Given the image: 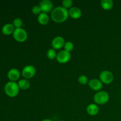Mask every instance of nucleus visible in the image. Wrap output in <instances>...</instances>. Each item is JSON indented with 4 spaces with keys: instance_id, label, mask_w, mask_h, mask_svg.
<instances>
[{
    "instance_id": "4",
    "label": "nucleus",
    "mask_w": 121,
    "mask_h": 121,
    "mask_svg": "<svg viewBox=\"0 0 121 121\" xmlns=\"http://www.w3.org/2000/svg\"><path fill=\"white\" fill-rule=\"evenodd\" d=\"M13 35L14 40L20 43L24 42L28 37L27 31L22 28H15Z\"/></svg>"
},
{
    "instance_id": "3",
    "label": "nucleus",
    "mask_w": 121,
    "mask_h": 121,
    "mask_svg": "<svg viewBox=\"0 0 121 121\" xmlns=\"http://www.w3.org/2000/svg\"><path fill=\"white\" fill-rule=\"evenodd\" d=\"M95 102L98 105H104L108 102L109 95L105 91H99L93 97Z\"/></svg>"
},
{
    "instance_id": "2",
    "label": "nucleus",
    "mask_w": 121,
    "mask_h": 121,
    "mask_svg": "<svg viewBox=\"0 0 121 121\" xmlns=\"http://www.w3.org/2000/svg\"><path fill=\"white\" fill-rule=\"evenodd\" d=\"M4 91L5 94L11 98H14L18 95L20 88L18 83L15 82L9 81L5 84L4 86Z\"/></svg>"
},
{
    "instance_id": "11",
    "label": "nucleus",
    "mask_w": 121,
    "mask_h": 121,
    "mask_svg": "<svg viewBox=\"0 0 121 121\" xmlns=\"http://www.w3.org/2000/svg\"><path fill=\"white\" fill-rule=\"evenodd\" d=\"M7 76L9 80L11 82H16L20 77V73L17 69H11L8 71Z\"/></svg>"
},
{
    "instance_id": "21",
    "label": "nucleus",
    "mask_w": 121,
    "mask_h": 121,
    "mask_svg": "<svg viewBox=\"0 0 121 121\" xmlns=\"http://www.w3.org/2000/svg\"><path fill=\"white\" fill-rule=\"evenodd\" d=\"M78 82H79V83L80 84H81V85H84L88 83L89 80H88V79H87V78L86 76L81 75L79 77V78H78Z\"/></svg>"
},
{
    "instance_id": "23",
    "label": "nucleus",
    "mask_w": 121,
    "mask_h": 121,
    "mask_svg": "<svg viewBox=\"0 0 121 121\" xmlns=\"http://www.w3.org/2000/svg\"><path fill=\"white\" fill-rule=\"evenodd\" d=\"M32 13L34 15H40L41 13V9L39 5H35L32 8Z\"/></svg>"
},
{
    "instance_id": "15",
    "label": "nucleus",
    "mask_w": 121,
    "mask_h": 121,
    "mask_svg": "<svg viewBox=\"0 0 121 121\" xmlns=\"http://www.w3.org/2000/svg\"><path fill=\"white\" fill-rule=\"evenodd\" d=\"M38 21L41 25H46L49 22V17L46 13H41L38 16Z\"/></svg>"
},
{
    "instance_id": "13",
    "label": "nucleus",
    "mask_w": 121,
    "mask_h": 121,
    "mask_svg": "<svg viewBox=\"0 0 121 121\" xmlns=\"http://www.w3.org/2000/svg\"><path fill=\"white\" fill-rule=\"evenodd\" d=\"M69 14L73 19H79L82 16V11L78 7H72L69 10Z\"/></svg>"
},
{
    "instance_id": "16",
    "label": "nucleus",
    "mask_w": 121,
    "mask_h": 121,
    "mask_svg": "<svg viewBox=\"0 0 121 121\" xmlns=\"http://www.w3.org/2000/svg\"><path fill=\"white\" fill-rule=\"evenodd\" d=\"M102 8L106 11H109L113 7V2L112 0H102L100 2Z\"/></svg>"
},
{
    "instance_id": "25",
    "label": "nucleus",
    "mask_w": 121,
    "mask_h": 121,
    "mask_svg": "<svg viewBox=\"0 0 121 121\" xmlns=\"http://www.w3.org/2000/svg\"></svg>"
},
{
    "instance_id": "1",
    "label": "nucleus",
    "mask_w": 121,
    "mask_h": 121,
    "mask_svg": "<svg viewBox=\"0 0 121 121\" xmlns=\"http://www.w3.org/2000/svg\"><path fill=\"white\" fill-rule=\"evenodd\" d=\"M69 14V10L63 7H57L52 11V19L57 23H61L67 20Z\"/></svg>"
},
{
    "instance_id": "8",
    "label": "nucleus",
    "mask_w": 121,
    "mask_h": 121,
    "mask_svg": "<svg viewBox=\"0 0 121 121\" xmlns=\"http://www.w3.org/2000/svg\"><path fill=\"white\" fill-rule=\"evenodd\" d=\"M39 6L41 8L42 13L47 14V13H49V12L53 11V3L50 0H43V1H40Z\"/></svg>"
},
{
    "instance_id": "12",
    "label": "nucleus",
    "mask_w": 121,
    "mask_h": 121,
    "mask_svg": "<svg viewBox=\"0 0 121 121\" xmlns=\"http://www.w3.org/2000/svg\"><path fill=\"white\" fill-rule=\"evenodd\" d=\"M15 29V27H14L13 24L8 23L5 24L4 26L2 27L1 31H2V34H4V35H9L14 33Z\"/></svg>"
},
{
    "instance_id": "24",
    "label": "nucleus",
    "mask_w": 121,
    "mask_h": 121,
    "mask_svg": "<svg viewBox=\"0 0 121 121\" xmlns=\"http://www.w3.org/2000/svg\"><path fill=\"white\" fill-rule=\"evenodd\" d=\"M41 121H52V119H43V120Z\"/></svg>"
},
{
    "instance_id": "22",
    "label": "nucleus",
    "mask_w": 121,
    "mask_h": 121,
    "mask_svg": "<svg viewBox=\"0 0 121 121\" xmlns=\"http://www.w3.org/2000/svg\"><path fill=\"white\" fill-rule=\"evenodd\" d=\"M73 5V1L72 0H63L62 1V5L66 9L72 8V6Z\"/></svg>"
},
{
    "instance_id": "20",
    "label": "nucleus",
    "mask_w": 121,
    "mask_h": 121,
    "mask_svg": "<svg viewBox=\"0 0 121 121\" xmlns=\"http://www.w3.org/2000/svg\"><path fill=\"white\" fill-rule=\"evenodd\" d=\"M13 24L15 28H20L22 26V21L20 18H17L13 21Z\"/></svg>"
},
{
    "instance_id": "18",
    "label": "nucleus",
    "mask_w": 121,
    "mask_h": 121,
    "mask_svg": "<svg viewBox=\"0 0 121 121\" xmlns=\"http://www.w3.org/2000/svg\"><path fill=\"white\" fill-rule=\"evenodd\" d=\"M57 53L56 52V50L53 48H50L47 52V57L50 60H53L56 59L57 57Z\"/></svg>"
},
{
    "instance_id": "19",
    "label": "nucleus",
    "mask_w": 121,
    "mask_h": 121,
    "mask_svg": "<svg viewBox=\"0 0 121 121\" xmlns=\"http://www.w3.org/2000/svg\"><path fill=\"white\" fill-rule=\"evenodd\" d=\"M64 48H65V50L67 51L68 52H70L72 51L74 48V44L71 41H67L65 43V46H64Z\"/></svg>"
},
{
    "instance_id": "10",
    "label": "nucleus",
    "mask_w": 121,
    "mask_h": 121,
    "mask_svg": "<svg viewBox=\"0 0 121 121\" xmlns=\"http://www.w3.org/2000/svg\"><path fill=\"white\" fill-rule=\"evenodd\" d=\"M88 85L91 89L95 91H98V92L103 87L102 82L97 79H93L90 80L88 82Z\"/></svg>"
},
{
    "instance_id": "6",
    "label": "nucleus",
    "mask_w": 121,
    "mask_h": 121,
    "mask_svg": "<svg viewBox=\"0 0 121 121\" xmlns=\"http://www.w3.org/2000/svg\"><path fill=\"white\" fill-rule=\"evenodd\" d=\"M99 78L102 83L110 84L113 81L114 76L112 72L110 71L104 70L100 73Z\"/></svg>"
},
{
    "instance_id": "17",
    "label": "nucleus",
    "mask_w": 121,
    "mask_h": 121,
    "mask_svg": "<svg viewBox=\"0 0 121 121\" xmlns=\"http://www.w3.org/2000/svg\"><path fill=\"white\" fill-rule=\"evenodd\" d=\"M18 85L20 89L26 91L30 87V83L27 79H21L18 82Z\"/></svg>"
},
{
    "instance_id": "7",
    "label": "nucleus",
    "mask_w": 121,
    "mask_h": 121,
    "mask_svg": "<svg viewBox=\"0 0 121 121\" xmlns=\"http://www.w3.org/2000/svg\"><path fill=\"white\" fill-rule=\"evenodd\" d=\"M71 58V54L66 50H62L57 54L56 60L59 63L65 64L68 62Z\"/></svg>"
},
{
    "instance_id": "5",
    "label": "nucleus",
    "mask_w": 121,
    "mask_h": 121,
    "mask_svg": "<svg viewBox=\"0 0 121 121\" xmlns=\"http://www.w3.org/2000/svg\"><path fill=\"white\" fill-rule=\"evenodd\" d=\"M36 73V70L33 65H27L22 70L21 74L26 79H29L33 78Z\"/></svg>"
},
{
    "instance_id": "14",
    "label": "nucleus",
    "mask_w": 121,
    "mask_h": 121,
    "mask_svg": "<svg viewBox=\"0 0 121 121\" xmlns=\"http://www.w3.org/2000/svg\"><path fill=\"white\" fill-rule=\"evenodd\" d=\"M87 113L91 116H95L99 113V106L94 104H91L87 106L86 108Z\"/></svg>"
},
{
    "instance_id": "9",
    "label": "nucleus",
    "mask_w": 121,
    "mask_h": 121,
    "mask_svg": "<svg viewBox=\"0 0 121 121\" xmlns=\"http://www.w3.org/2000/svg\"><path fill=\"white\" fill-rule=\"evenodd\" d=\"M65 44V39L61 36H57L53 39L52 42V46L53 49L59 50L64 47Z\"/></svg>"
}]
</instances>
